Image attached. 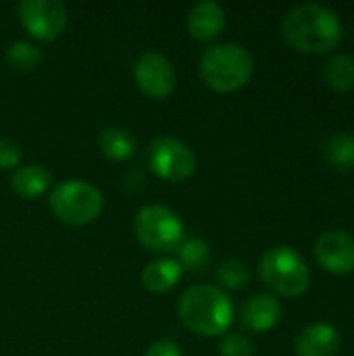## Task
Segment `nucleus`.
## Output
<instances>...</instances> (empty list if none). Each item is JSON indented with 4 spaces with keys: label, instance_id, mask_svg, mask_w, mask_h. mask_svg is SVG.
I'll list each match as a JSON object with an SVG mask.
<instances>
[{
    "label": "nucleus",
    "instance_id": "1",
    "mask_svg": "<svg viewBox=\"0 0 354 356\" xmlns=\"http://www.w3.org/2000/svg\"><path fill=\"white\" fill-rule=\"evenodd\" d=\"M282 33L290 46L307 54H321L342 40V21L323 4H300L282 21Z\"/></svg>",
    "mask_w": 354,
    "mask_h": 356
},
{
    "label": "nucleus",
    "instance_id": "2",
    "mask_svg": "<svg viewBox=\"0 0 354 356\" xmlns=\"http://www.w3.org/2000/svg\"><path fill=\"white\" fill-rule=\"evenodd\" d=\"M182 323L198 336H221L234 323V302L217 286L198 284L188 288L177 305Z\"/></svg>",
    "mask_w": 354,
    "mask_h": 356
},
{
    "label": "nucleus",
    "instance_id": "3",
    "mask_svg": "<svg viewBox=\"0 0 354 356\" xmlns=\"http://www.w3.org/2000/svg\"><path fill=\"white\" fill-rule=\"evenodd\" d=\"M252 54L236 42H223L207 48L198 63L202 83L219 94H230L244 88L252 77Z\"/></svg>",
    "mask_w": 354,
    "mask_h": 356
},
{
    "label": "nucleus",
    "instance_id": "4",
    "mask_svg": "<svg viewBox=\"0 0 354 356\" xmlns=\"http://www.w3.org/2000/svg\"><path fill=\"white\" fill-rule=\"evenodd\" d=\"M261 282L280 296L296 298L309 290L311 271L307 261L290 246H273L259 259Z\"/></svg>",
    "mask_w": 354,
    "mask_h": 356
},
{
    "label": "nucleus",
    "instance_id": "5",
    "mask_svg": "<svg viewBox=\"0 0 354 356\" xmlns=\"http://www.w3.org/2000/svg\"><path fill=\"white\" fill-rule=\"evenodd\" d=\"M48 204L58 221L81 227L100 217L104 209V198L96 186L83 179H67L52 188Z\"/></svg>",
    "mask_w": 354,
    "mask_h": 356
},
{
    "label": "nucleus",
    "instance_id": "6",
    "mask_svg": "<svg viewBox=\"0 0 354 356\" xmlns=\"http://www.w3.org/2000/svg\"><path fill=\"white\" fill-rule=\"evenodd\" d=\"M134 234L138 242L159 254L177 252L186 240V227L179 215L165 204H146L136 213Z\"/></svg>",
    "mask_w": 354,
    "mask_h": 356
},
{
    "label": "nucleus",
    "instance_id": "7",
    "mask_svg": "<svg viewBox=\"0 0 354 356\" xmlns=\"http://www.w3.org/2000/svg\"><path fill=\"white\" fill-rule=\"evenodd\" d=\"M148 165L154 175L165 181H186L196 171V156L188 144L177 138L163 136L148 146Z\"/></svg>",
    "mask_w": 354,
    "mask_h": 356
},
{
    "label": "nucleus",
    "instance_id": "8",
    "mask_svg": "<svg viewBox=\"0 0 354 356\" xmlns=\"http://www.w3.org/2000/svg\"><path fill=\"white\" fill-rule=\"evenodd\" d=\"M134 79L144 96L152 100H165L175 90L177 73L173 63L165 54L156 50H146L134 63Z\"/></svg>",
    "mask_w": 354,
    "mask_h": 356
},
{
    "label": "nucleus",
    "instance_id": "9",
    "mask_svg": "<svg viewBox=\"0 0 354 356\" xmlns=\"http://www.w3.org/2000/svg\"><path fill=\"white\" fill-rule=\"evenodd\" d=\"M17 15L25 31L40 42L56 40L67 27V8L58 0H23Z\"/></svg>",
    "mask_w": 354,
    "mask_h": 356
},
{
    "label": "nucleus",
    "instance_id": "10",
    "mask_svg": "<svg viewBox=\"0 0 354 356\" xmlns=\"http://www.w3.org/2000/svg\"><path fill=\"white\" fill-rule=\"evenodd\" d=\"M315 257L330 273L348 275L354 271V238L344 229H328L315 242Z\"/></svg>",
    "mask_w": 354,
    "mask_h": 356
},
{
    "label": "nucleus",
    "instance_id": "11",
    "mask_svg": "<svg viewBox=\"0 0 354 356\" xmlns=\"http://www.w3.org/2000/svg\"><path fill=\"white\" fill-rule=\"evenodd\" d=\"M282 319V305L271 294H252L240 309V321L248 332L263 334Z\"/></svg>",
    "mask_w": 354,
    "mask_h": 356
},
{
    "label": "nucleus",
    "instance_id": "12",
    "mask_svg": "<svg viewBox=\"0 0 354 356\" xmlns=\"http://www.w3.org/2000/svg\"><path fill=\"white\" fill-rule=\"evenodd\" d=\"M186 25H188V33L194 40L211 42L225 27V10L221 4H217L213 0H200L190 8Z\"/></svg>",
    "mask_w": 354,
    "mask_h": 356
},
{
    "label": "nucleus",
    "instance_id": "13",
    "mask_svg": "<svg viewBox=\"0 0 354 356\" xmlns=\"http://www.w3.org/2000/svg\"><path fill=\"white\" fill-rule=\"evenodd\" d=\"M340 334L330 323L307 325L294 342L298 356H336L340 350Z\"/></svg>",
    "mask_w": 354,
    "mask_h": 356
},
{
    "label": "nucleus",
    "instance_id": "14",
    "mask_svg": "<svg viewBox=\"0 0 354 356\" xmlns=\"http://www.w3.org/2000/svg\"><path fill=\"white\" fill-rule=\"evenodd\" d=\"M136 148H138L136 136L125 127L111 125V127L100 129V134H98V150L102 156H106L113 163L129 161L134 156Z\"/></svg>",
    "mask_w": 354,
    "mask_h": 356
},
{
    "label": "nucleus",
    "instance_id": "15",
    "mask_svg": "<svg viewBox=\"0 0 354 356\" xmlns=\"http://www.w3.org/2000/svg\"><path fill=\"white\" fill-rule=\"evenodd\" d=\"M182 275H184V269L177 263V259H156L144 267L142 284L148 292L165 294L177 286Z\"/></svg>",
    "mask_w": 354,
    "mask_h": 356
},
{
    "label": "nucleus",
    "instance_id": "16",
    "mask_svg": "<svg viewBox=\"0 0 354 356\" xmlns=\"http://www.w3.org/2000/svg\"><path fill=\"white\" fill-rule=\"evenodd\" d=\"M13 190L23 196V198H38L42 196L50 184H52V177L48 173L46 167L42 165H23V167H17L15 173H13Z\"/></svg>",
    "mask_w": 354,
    "mask_h": 356
},
{
    "label": "nucleus",
    "instance_id": "17",
    "mask_svg": "<svg viewBox=\"0 0 354 356\" xmlns=\"http://www.w3.org/2000/svg\"><path fill=\"white\" fill-rule=\"evenodd\" d=\"M323 159L340 171H351L354 169V138L348 134L336 131L328 136L321 144Z\"/></svg>",
    "mask_w": 354,
    "mask_h": 356
},
{
    "label": "nucleus",
    "instance_id": "18",
    "mask_svg": "<svg viewBox=\"0 0 354 356\" xmlns=\"http://www.w3.org/2000/svg\"><path fill=\"white\" fill-rule=\"evenodd\" d=\"M325 83L336 92H348L354 88V58L351 54H336L323 67Z\"/></svg>",
    "mask_w": 354,
    "mask_h": 356
},
{
    "label": "nucleus",
    "instance_id": "19",
    "mask_svg": "<svg viewBox=\"0 0 354 356\" xmlns=\"http://www.w3.org/2000/svg\"><path fill=\"white\" fill-rule=\"evenodd\" d=\"M177 263L186 271H202L211 263V248L204 240L200 238H190L184 240V244L177 250Z\"/></svg>",
    "mask_w": 354,
    "mask_h": 356
},
{
    "label": "nucleus",
    "instance_id": "20",
    "mask_svg": "<svg viewBox=\"0 0 354 356\" xmlns=\"http://www.w3.org/2000/svg\"><path fill=\"white\" fill-rule=\"evenodd\" d=\"M8 67H13L15 71H33L35 67H40L42 63V50L31 44V42H13L8 48H6V54H4Z\"/></svg>",
    "mask_w": 354,
    "mask_h": 356
},
{
    "label": "nucleus",
    "instance_id": "21",
    "mask_svg": "<svg viewBox=\"0 0 354 356\" xmlns=\"http://www.w3.org/2000/svg\"><path fill=\"white\" fill-rule=\"evenodd\" d=\"M217 280L223 288L227 290H240L248 284L250 280V271H248V265L244 261H238V259H230V261H223L217 269Z\"/></svg>",
    "mask_w": 354,
    "mask_h": 356
},
{
    "label": "nucleus",
    "instance_id": "22",
    "mask_svg": "<svg viewBox=\"0 0 354 356\" xmlns=\"http://www.w3.org/2000/svg\"><path fill=\"white\" fill-rule=\"evenodd\" d=\"M219 353L221 356H255V346L244 334H225Z\"/></svg>",
    "mask_w": 354,
    "mask_h": 356
},
{
    "label": "nucleus",
    "instance_id": "23",
    "mask_svg": "<svg viewBox=\"0 0 354 356\" xmlns=\"http://www.w3.org/2000/svg\"><path fill=\"white\" fill-rule=\"evenodd\" d=\"M21 161V148L10 138H0V167L13 169Z\"/></svg>",
    "mask_w": 354,
    "mask_h": 356
},
{
    "label": "nucleus",
    "instance_id": "24",
    "mask_svg": "<svg viewBox=\"0 0 354 356\" xmlns=\"http://www.w3.org/2000/svg\"><path fill=\"white\" fill-rule=\"evenodd\" d=\"M146 356H184L182 348L173 340H159L148 346Z\"/></svg>",
    "mask_w": 354,
    "mask_h": 356
}]
</instances>
